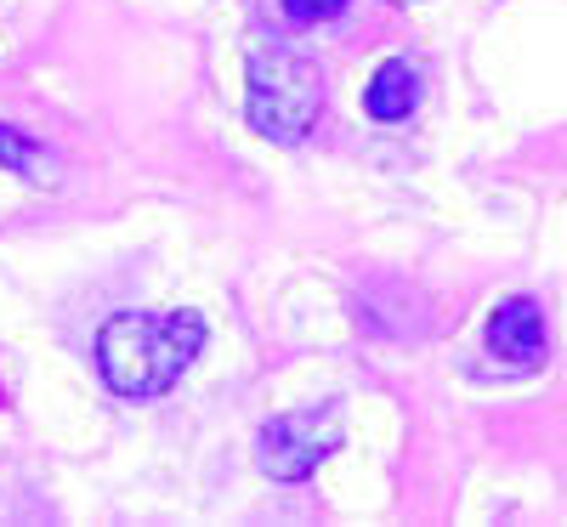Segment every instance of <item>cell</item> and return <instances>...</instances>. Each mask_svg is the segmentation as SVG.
<instances>
[{"label": "cell", "mask_w": 567, "mask_h": 527, "mask_svg": "<svg viewBox=\"0 0 567 527\" xmlns=\"http://www.w3.org/2000/svg\"><path fill=\"white\" fill-rule=\"evenodd\" d=\"M205 352L194 312H114L97 329V374L120 397H165Z\"/></svg>", "instance_id": "6da1fadb"}, {"label": "cell", "mask_w": 567, "mask_h": 527, "mask_svg": "<svg viewBox=\"0 0 567 527\" xmlns=\"http://www.w3.org/2000/svg\"><path fill=\"white\" fill-rule=\"evenodd\" d=\"M245 114L267 142H301L323 114V74L290 45H256L245 69Z\"/></svg>", "instance_id": "7a4b0ae2"}, {"label": "cell", "mask_w": 567, "mask_h": 527, "mask_svg": "<svg viewBox=\"0 0 567 527\" xmlns=\"http://www.w3.org/2000/svg\"><path fill=\"white\" fill-rule=\"evenodd\" d=\"M347 443V425L336 409H290V414H272L256 437V459L272 483H307V476Z\"/></svg>", "instance_id": "3957f363"}, {"label": "cell", "mask_w": 567, "mask_h": 527, "mask_svg": "<svg viewBox=\"0 0 567 527\" xmlns=\"http://www.w3.org/2000/svg\"><path fill=\"white\" fill-rule=\"evenodd\" d=\"M488 352L494 363H505L511 374H528L545 363L550 352V329H545V307L534 296H505L488 312Z\"/></svg>", "instance_id": "277c9868"}, {"label": "cell", "mask_w": 567, "mask_h": 527, "mask_svg": "<svg viewBox=\"0 0 567 527\" xmlns=\"http://www.w3.org/2000/svg\"><path fill=\"white\" fill-rule=\"evenodd\" d=\"M363 114L381 120V125H398L414 114V69L403 58H386L381 69H374L369 91H363Z\"/></svg>", "instance_id": "5b68a950"}, {"label": "cell", "mask_w": 567, "mask_h": 527, "mask_svg": "<svg viewBox=\"0 0 567 527\" xmlns=\"http://www.w3.org/2000/svg\"><path fill=\"white\" fill-rule=\"evenodd\" d=\"M0 165H7L12 176H23V182H34V187H58V159L40 148L34 136H23V131H12L7 120H0Z\"/></svg>", "instance_id": "8992f818"}, {"label": "cell", "mask_w": 567, "mask_h": 527, "mask_svg": "<svg viewBox=\"0 0 567 527\" xmlns=\"http://www.w3.org/2000/svg\"><path fill=\"white\" fill-rule=\"evenodd\" d=\"M341 12H347V0H284V18L290 23H329Z\"/></svg>", "instance_id": "52a82bcc"}, {"label": "cell", "mask_w": 567, "mask_h": 527, "mask_svg": "<svg viewBox=\"0 0 567 527\" xmlns=\"http://www.w3.org/2000/svg\"><path fill=\"white\" fill-rule=\"evenodd\" d=\"M392 7H420V0H392Z\"/></svg>", "instance_id": "ba28073f"}]
</instances>
